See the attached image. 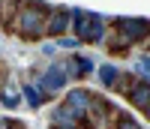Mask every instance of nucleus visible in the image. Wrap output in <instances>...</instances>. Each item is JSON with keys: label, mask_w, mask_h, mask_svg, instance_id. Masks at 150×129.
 Returning a JSON list of instances; mask_svg holds the SVG:
<instances>
[{"label": "nucleus", "mask_w": 150, "mask_h": 129, "mask_svg": "<svg viewBox=\"0 0 150 129\" xmlns=\"http://www.w3.org/2000/svg\"><path fill=\"white\" fill-rule=\"evenodd\" d=\"M69 27H72V36L81 45H105L108 21L99 12H87L81 6H69Z\"/></svg>", "instance_id": "f257e3e1"}, {"label": "nucleus", "mask_w": 150, "mask_h": 129, "mask_svg": "<svg viewBox=\"0 0 150 129\" xmlns=\"http://www.w3.org/2000/svg\"><path fill=\"white\" fill-rule=\"evenodd\" d=\"M36 90L42 93V99H51V96L60 93V90H66V81H63V75H60L54 66H48L45 72L36 75Z\"/></svg>", "instance_id": "423d86ee"}, {"label": "nucleus", "mask_w": 150, "mask_h": 129, "mask_svg": "<svg viewBox=\"0 0 150 129\" xmlns=\"http://www.w3.org/2000/svg\"><path fill=\"white\" fill-rule=\"evenodd\" d=\"M141 114H144V117H147V120H150V105H147V108H144V111H141Z\"/></svg>", "instance_id": "aec40b11"}, {"label": "nucleus", "mask_w": 150, "mask_h": 129, "mask_svg": "<svg viewBox=\"0 0 150 129\" xmlns=\"http://www.w3.org/2000/svg\"><path fill=\"white\" fill-rule=\"evenodd\" d=\"M126 102H129L135 111H144V108L150 105V81H147V78H141L138 72H135V84H132V90H129Z\"/></svg>", "instance_id": "0eeeda50"}, {"label": "nucleus", "mask_w": 150, "mask_h": 129, "mask_svg": "<svg viewBox=\"0 0 150 129\" xmlns=\"http://www.w3.org/2000/svg\"><path fill=\"white\" fill-rule=\"evenodd\" d=\"M54 48H63V51L69 48V51H72V54H75V51H78V48H81V42H78V39H75V36H69V33H66V36H60V39H54Z\"/></svg>", "instance_id": "dca6fc26"}, {"label": "nucleus", "mask_w": 150, "mask_h": 129, "mask_svg": "<svg viewBox=\"0 0 150 129\" xmlns=\"http://www.w3.org/2000/svg\"><path fill=\"white\" fill-rule=\"evenodd\" d=\"M90 99H93V93H90L87 87H69V90H66L63 105H69V108H75L78 114H84L87 105H90Z\"/></svg>", "instance_id": "6e6552de"}, {"label": "nucleus", "mask_w": 150, "mask_h": 129, "mask_svg": "<svg viewBox=\"0 0 150 129\" xmlns=\"http://www.w3.org/2000/svg\"><path fill=\"white\" fill-rule=\"evenodd\" d=\"M99 69V81H102L105 90H114V81L120 75V66H114V63H105V66H96Z\"/></svg>", "instance_id": "9d476101"}, {"label": "nucleus", "mask_w": 150, "mask_h": 129, "mask_svg": "<svg viewBox=\"0 0 150 129\" xmlns=\"http://www.w3.org/2000/svg\"><path fill=\"white\" fill-rule=\"evenodd\" d=\"M51 66H54L60 75H63V81H66V84H69V81H78V72H75V66H72V60H69V57H66V60H54Z\"/></svg>", "instance_id": "2eb2a0df"}, {"label": "nucleus", "mask_w": 150, "mask_h": 129, "mask_svg": "<svg viewBox=\"0 0 150 129\" xmlns=\"http://www.w3.org/2000/svg\"><path fill=\"white\" fill-rule=\"evenodd\" d=\"M51 129H57V126H51Z\"/></svg>", "instance_id": "4be33fe9"}, {"label": "nucleus", "mask_w": 150, "mask_h": 129, "mask_svg": "<svg viewBox=\"0 0 150 129\" xmlns=\"http://www.w3.org/2000/svg\"><path fill=\"white\" fill-rule=\"evenodd\" d=\"M120 114L123 111H117L111 99L93 93L90 105H87V111H84V123H87V129H114V123L120 120Z\"/></svg>", "instance_id": "20e7f679"}, {"label": "nucleus", "mask_w": 150, "mask_h": 129, "mask_svg": "<svg viewBox=\"0 0 150 129\" xmlns=\"http://www.w3.org/2000/svg\"><path fill=\"white\" fill-rule=\"evenodd\" d=\"M111 39H114L120 48L132 51L135 45L150 42V18H135V15H120L114 18V27L108 30Z\"/></svg>", "instance_id": "7ed1b4c3"}, {"label": "nucleus", "mask_w": 150, "mask_h": 129, "mask_svg": "<svg viewBox=\"0 0 150 129\" xmlns=\"http://www.w3.org/2000/svg\"><path fill=\"white\" fill-rule=\"evenodd\" d=\"M66 30H69V9L51 3L45 15V39H60V36H66Z\"/></svg>", "instance_id": "39448f33"}, {"label": "nucleus", "mask_w": 150, "mask_h": 129, "mask_svg": "<svg viewBox=\"0 0 150 129\" xmlns=\"http://www.w3.org/2000/svg\"><path fill=\"white\" fill-rule=\"evenodd\" d=\"M0 90H3V69H0Z\"/></svg>", "instance_id": "412c9836"}, {"label": "nucleus", "mask_w": 150, "mask_h": 129, "mask_svg": "<svg viewBox=\"0 0 150 129\" xmlns=\"http://www.w3.org/2000/svg\"><path fill=\"white\" fill-rule=\"evenodd\" d=\"M21 102H24V99H21V90H12V87L3 84V90H0V105L9 108V111H15Z\"/></svg>", "instance_id": "9b49d317"}, {"label": "nucleus", "mask_w": 150, "mask_h": 129, "mask_svg": "<svg viewBox=\"0 0 150 129\" xmlns=\"http://www.w3.org/2000/svg\"><path fill=\"white\" fill-rule=\"evenodd\" d=\"M132 84H135V72H123V69H120L117 81H114V93L126 99V96H129V90H132Z\"/></svg>", "instance_id": "f8f14e48"}, {"label": "nucleus", "mask_w": 150, "mask_h": 129, "mask_svg": "<svg viewBox=\"0 0 150 129\" xmlns=\"http://www.w3.org/2000/svg\"><path fill=\"white\" fill-rule=\"evenodd\" d=\"M48 9H51V3H18V15L12 21L9 33H15L24 42L45 39V15H48Z\"/></svg>", "instance_id": "f03ea898"}, {"label": "nucleus", "mask_w": 150, "mask_h": 129, "mask_svg": "<svg viewBox=\"0 0 150 129\" xmlns=\"http://www.w3.org/2000/svg\"><path fill=\"white\" fill-rule=\"evenodd\" d=\"M138 75L150 81V54H138Z\"/></svg>", "instance_id": "a211bd4d"}, {"label": "nucleus", "mask_w": 150, "mask_h": 129, "mask_svg": "<svg viewBox=\"0 0 150 129\" xmlns=\"http://www.w3.org/2000/svg\"><path fill=\"white\" fill-rule=\"evenodd\" d=\"M69 60H72L75 72H78V81H81V78H87V75H93V72H96V63H93V57L81 54V51H75V54H69Z\"/></svg>", "instance_id": "1a4fd4ad"}, {"label": "nucleus", "mask_w": 150, "mask_h": 129, "mask_svg": "<svg viewBox=\"0 0 150 129\" xmlns=\"http://www.w3.org/2000/svg\"><path fill=\"white\" fill-rule=\"evenodd\" d=\"M21 99L27 102L30 108H42V102H45V99H42V93L36 90V84H24V87H21Z\"/></svg>", "instance_id": "4468645a"}, {"label": "nucleus", "mask_w": 150, "mask_h": 129, "mask_svg": "<svg viewBox=\"0 0 150 129\" xmlns=\"http://www.w3.org/2000/svg\"><path fill=\"white\" fill-rule=\"evenodd\" d=\"M15 15H18V3H12V0H3L0 3V27H12V21H15Z\"/></svg>", "instance_id": "ddd939ff"}, {"label": "nucleus", "mask_w": 150, "mask_h": 129, "mask_svg": "<svg viewBox=\"0 0 150 129\" xmlns=\"http://www.w3.org/2000/svg\"><path fill=\"white\" fill-rule=\"evenodd\" d=\"M147 48H150V42H147Z\"/></svg>", "instance_id": "5701e85b"}, {"label": "nucleus", "mask_w": 150, "mask_h": 129, "mask_svg": "<svg viewBox=\"0 0 150 129\" xmlns=\"http://www.w3.org/2000/svg\"><path fill=\"white\" fill-rule=\"evenodd\" d=\"M0 129H27V126H24L18 117H3L0 120Z\"/></svg>", "instance_id": "6ab92c4d"}, {"label": "nucleus", "mask_w": 150, "mask_h": 129, "mask_svg": "<svg viewBox=\"0 0 150 129\" xmlns=\"http://www.w3.org/2000/svg\"><path fill=\"white\" fill-rule=\"evenodd\" d=\"M114 129H141V123L135 117H129V114H120V120L114 123Z\"/></svg>", "instance_id": "f3484780"}]
</instances>
